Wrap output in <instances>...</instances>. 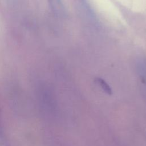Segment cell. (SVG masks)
Masks as SVG:
<instances>
[{"label":"cell","instance_id":"cell-1","mask_svg":"<svg viewBox=\"0 0 146 146\" xmlns=\"http://www.w3.org/2000/svg\"><path fill=\"white\" fill-rule=\"evenodd\" d=\"M50 7L54 14L58 15L64 13V8L60 0H48Z\"/></svg>","mask_w":146,"mask_h":146},{"label":"cell","instance_id":"cell-2","mask_svg":"<svg viewBox=\"0 0 146 146\" xmlns=\"http://www.w3.org/2000/svg\"><path fill=\"white\" fill-rule=\"evenodd\" d=\"M96 81L99 84V86H100L102 89L106 94H107L108 95H111L112 94V90H111V87H110V86L107 83V82L104 80H103L102 78H96Z\"/></svg>","mask_w":146,"mask_h":146}]
</instances>
